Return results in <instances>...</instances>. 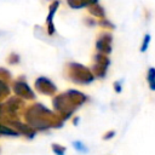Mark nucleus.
I'll return each instance as SVG.
<instances>
[{"mask_svg":"<svg viewBox=\"0 0 155 155\" xmlns=\"http://www.w3.org/2000/svg\"><path fill=\"white\" fill-rule=\"evenodd\" d=\"M85 99H86V97L78 91H68L67 93L61 94L57 98H54L53 104H54L56 109H58L62 114L68 116L73 113V110L78 105L82 104L85 102Z\"/></svg>","mask_w":155,"mask_h":155,"instance_id":"obj_1","label":"nucleus"},{"mask_svg":"<svg viewBox=\"0 0 155 155\" xmlns=\"http://www.w3.org/2000/svg\"><path fill=\"white\" fill-rule=\"evenodd\" d=\"M27 119L30 125L39 128L51 127V125L53 124V114L40 104L30 108V110L28 111Z\"/></svg>","mask_w":155,"mask_h":155,"instance_id":"obj_2","label":"nucleus"},{"mask_svg":"<svg viewBox=\"0 0 155 155\" xmlns=\"http://www.w3.org/2000/svg\"><path fill=\"white\" fill-rule=\"evenodd\" d=\"M70 76L75 82L79 84H88L93 80V76L90 73V70L84 65L76 63L70 64Z\"/></svg>","mask_w":155,"mask_h":155,"instance_id":"obj_3","label":"nucleus"},{"mask_svg":"<svg viewBox=\"0 0 155 155\" xmlns=\"http://www.w3.org/2000/svg\"><path fill=\"white\" fill-rule=\"evenodd\" d=\"M36 85V88L41 92V93H45V94H52L54 91H56V86L46 78H40L36 80L35 82Z\"/></svg>","mask_w":155,"mask_h":155,"instance_id":"obj_4","label":"nucleus"},{"mask_svg":"<svg viewBox=\"0 0 155 155\" xmlns=\"http://www.w3.org/2000/svg\"><path fill=\"white\" fill-rule=\"evenodd\" d=\"M15 92L18 96L24 97V98H33L34 97L33 91L28 87V85L25 82H16V85H15Z\"/></svg>","mask_w":155,"mask_h":155,"instance_id":"obj_5","label":"nucleus"},{"mask_svg":"<svg viewBox=\"0 0 155 155\" xmlns=\"http://www.w3.org/2000/svg\"><path fill=\"white\" fill-rule=\"evenodd\" d=\"M96 61H97V65L94 68L96 75L97 76H103L105 70H107V67L109 64V61H108V58H105L104 56H101V54L96 57Z\"/></svg>","mask_w":155,"mask_h":155,"instance_id":"obj_6","label":"nucleus"},{"mask_svg":"<svg viewBox=\"0 0 155 155\" xmlns=\"http://www.w3.org/2000/svg\"><path fill=\"white\" fill-rule=\"evenodd\" d=\"M97 48L102 52L109 53L110 52V36H108V39H107V35L104 38H101L97 41Z\"/></svg>","mask_w":155,"mask_h":155,"instance_id":"obj_7","label":"nucleus"},{"mask_svg":"<svg viewBox=\"0 0 155 155\" xmlns=\"http://www.w3.org/2000/svg\"><path fill=\"white\" fill-rule=\"evenodd\" d=\"M57 6H58V2L52 4V6H51V8H50V15H48V17H47V24H48V28H50V34H52V33H53L52 16H53V13H54V11H56V7H57Z\"/></svg>","mask_w":155,"mask_h":155,"instance_id":"obj_8","label":"nucleus"},{"mask_svg":"<svg viewBox=\"0 0 155 155\" xmlns=\"http://www.w3.org/2000/svg\"><path fill=\"white\" fill-rule=\"evenodd\" d=\"M148 82L150 85L151 90H155V69L150 68L148 71Z\"/></svg>","mask_w":155,"mask_h":155,"instance_id":"obj_9","label":"nucleus"},{"mask_svg":"<svg viewBox=\"0 0 155 155\" xmlns=\"http://www.w3.org/2000/svg\"><path fill=\"white\" fill-rule=\"evenodd\" d=\"M7 94H8V88H7L6 84L0 80V98H4Z\"/></svg>","mask_w":155,"mask_h":155,"instance_id":"obj_10","label":"nucleus"},{"mask_svg":"<svg viewBox=\"0 0 155 155\" xmlns=\"http://www.w3.org/2000/svg\"><path fill=\"white\" fill-rule=\"evenodd\" d=\"M0 133L11 134V136H16V134H17L13 130H11V128H8V127H6V126H2V125H0Z\"/></svg>","mask_w":155,"mask_h":155,"instance_id":"obj_11","label":"nucleus"},{"mask_svg":"<svg viewBox=\"0 0 155 155\" xmlns=\"http://www.w3.org/2000/svg\"><path fill=\"white\" fill-rule=\"evenodd\" d=\"M94 6H96V7H92V8H91V12H92L93 15H97V16H103V15H104L103 8H102V7H99L97 2L94 4Z\"/></svg>","mask_w":155,"mask_h":155,"instance_id":"obj_12","label":"nucleus"},{"mask_svg":"<svg viewBox=\"0 0 155 155\" xmlns=\"http://www.w3.org/2000/svg\"><path fill=\"white\" fill-rule=\"evenodd\" d=\"M52 149H53V151L57 154V155H64V148H62V147H59V145H57V144H53V147H52Z\"/></svg>","mask_w":155,"mask_h":155,"instance_id":"obj_13","label":"nucleus"},{"mask_svg":"<svg viewBox=\"0 0 155 155\" xmlns=\"http://www.w3.org/2000/svg\"><path fill=\"white\" fill-rule=\"evenodd\" d=\"M149 41H150V35H145L144 41H143V45H142V48H140L142 52H144V51L147 50V47H148V45H149Z\"/></svg>","mask_w":155,"mask_h":155,"instance_id":"obj_14","label":"nucleus"},{"mask_svg":"<svg viewBox=\"0 0 155 155\" xmlns=\"http://www.w3.org/2000/svg\"><path fill=\"white\" fill-rule=\"evenodd\" d=\"M74 144V147H75V149H78V150H80V151H82V153H85L87 149H86V147H84V144L81 143V142H74L73 143Z\"/></svg>","mask_w":155,"mask_h":155,"instance_id":"obj_15","label":"nucleus"},{"mask_svg":"<svg viewBox=\"0 0 155 155\" xmlns=\"http://www.w3.org/2000/svg\"><path fill=\"white\" fill-rule=\"evenodd\" d=\"M69 5L71 7H82V6L87 5V2H74V1H69Z\"/></svg>","mask_w":155,"mask_h":155,"instance_id":"obj_16","label":"nucleus"},{"mask_svg":"<svg viewBox=\"0 0 155 155\" xmlns=\"http://www.w3.org/2000/svg\"><path fill=\"white\" fill-rule=\"evenodd\" d=\"M113 134H114V132H113V131H111V132H109L108 134H105L104 139H107V138H111V137H113Z\"/></svg>","mask_w":155,"mask_h":155,"instance_id":"obj_17","label":"nucleus"},{"mask_svg":"<svg viewBox=\"0 0 155 155\" xmlns=\"http://www.w3.org/2000/svg\"><path fill=\"white\" fill-rule=\"evenodd\" d=\"M115 90H116L117 92H120V91H121V90H120V85H119V84H116V82H115Z\"/></svg>","mask_w":155,"mask_h":155,"instance_id":"obj_18","label":"nucleus"}]
</instances>
